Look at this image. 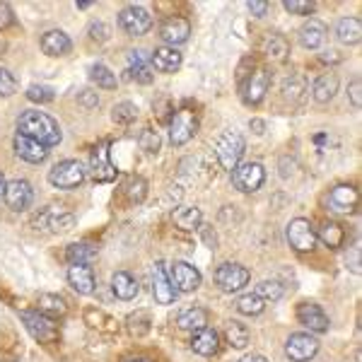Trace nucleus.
<instances>
[{"instance_id": "obj_34", "label": "nucleus", "mask_w": 362, "mask_h": 362, "mask_svg": "<svg viewBox=\"0 0 362 362\" xmlns=\"http://www.w3.org/2000/svg\"><path fill=\"white\" fill-rule=\"evenodd\" d=\"M317 239H321L329 249H338V247H343V242H346V230H343L338 223H326L319 230Z\"/></svg>"}, {"instance_id": "obj_17", "label": "nucleus", "mask_w": 362, "mask_h": 362, "mask_svg": "<svg viewBox=\"0 0 362 362\" xmlns=\"http://www.w3.org/2000/svg\"><path fill=\"white\" fill-rule=\"evenodd\" d=\"M189 34H191V25H189V20H184V17H167L165 22H162V27H160V37H162V42H167L169 46H179V44H184L186 39H189Z\"/></svg>"}, {"instance_id": "obj_11", "label": "nucleus", "mask_w": 362, "mask_h": 362, "mask_svg": "<svg viewBox=\"0 0 362 362\" xmlns=\"http://www.w3.org/2000/svg\"><path fill=\"white\" fill-rule=\"evenodd\" d=\"M90 172H92V179L99 181V184H107V181L116 179V169L112 165V160H109V143L107 140H102V143L92 150Z\"/></svg>"}, {"instance_id": "obj_40", "label": "nucleus", "mask_w": 362, "mask_h": 362, "mask_svg": "<svg viewBox=\"0 0 362 362\" xmlns=\"http://www.w3.org/2000/svg\"><path fill=\"white\" fill-rule=\"evenodd\" d=\"M138 143H140V150H145L148 155H157L160 153L162 140H160V136H157V131H153V128H145V131L140 133Z\"/></svg>"}, {"instance_id": "obj_8", "label": "nucleus", "mask_w": 362, "mask_h": 362, "mask_svg": "<svg viewBox=\"0 0 362 362\" xmlns=\"http://www.w3.org/2000/svg\"><path fill=\"white\" fill-rule=\"evenodd\" d=\"M119 25L128 37H140V34H145L153 27V17L140 5H128L119 13Z\"/></svg>"}, {"instance_id": "obj_27", "label": "nucleus", "mask_w": 362, "mask_h": 362, "mask_svg": "<svg viewBox=\"0 0 362 362\" xmlns=\"http://www.w3.org/2000/svg\"><path fill=\"white\" fill-rule=\"evenodd\" d=\"M324 39H326L324 22L309 20V22L302 25V29H300V44L305 46V49H319V46L324 44Z\"/></svg>"}, {"instance_id": "obj_20", "label": "nucleus", "mask_w": 362, "mask_h": 362, "mask_svg": "<svg viewBox=\"0 0 362 362\" xmlns=\"http://www.w3.org/2000/svg\"><path fill=\"white\" fill-rule=\"evenodd\" d=\"M268 85H271V73H268L266 68H259L256 73H251L247 85L242 87V90H244V102H247V104H259L261 99L266 97Z\"/></svg>"}, {"instance_id": "obj_33", "label": "nucleus", "mask_w": 362, "mask_h": 362, "mask_svg": "<svg viewBox=\"0 0 362 362\" xmlns=\"http://www.w3.org/2000/svg\"><path fill=\"white\" fill-rule=\"evenodd\" d=\"M66 259H68L70 266H73V264H87V266H90V261L97 259V247L85 244V242L70 244V247L66 249Z\"/></svg>"}, {"instance_id": "obj_52", "label": "nucleus", "mask_w": 362, "mask_h": 362, "mask_svg": "<svg viewBox=\"0 0 362 362\" xmlns=\"http://www.w3.org/2000/svg\"><path fill=\"white\" fill-rule=\"evenodd\" d=\"M80 102H83V104H85V107H87V109H90V107H97V104H99V97H95V95H90V92H85V95H83V97H80Z\"/></svg>"}, {"instance_id": "obj_38", "label": "nucleus", "mask_w": 362, "mask_h": 362, "mask_svg": "<svg viewBox=\"0 0 362 362\" xmlns=\"http://www.w3.org/2000/svg\"><path fill=\"white\" fill-rule=\"evenodd\" d=\"M256 295L261 297L264 302H278L280 297H283V285L278 283V280H261L259 285H256V290H254Z\"/></svg>"}, {"instance_id": "obj_56", "label": "nucleus", "mask_w": 362, "mask_h": 362, "mask_svg": "<svg viewBox=\"0 0 362 362\" xmlns=\"http://www.w3.org/2000/svg\"><path fill=\"white\" fill-rule=\"evenodd\" d=\"M90 5H92V3H87V0H80L78 8H80V10H87V8H90Z\"/></svg>"}, {"instance_id": "obj_47", "label": "nucleus", "mask_w": 362, "mask_h": 362, "mask_svg": "<svg viewBox=\"0 0 362 362\" xmlns=\"http://www.w3.org/2000/svg\"><path fill=\"white\" fill-rule=\"evenodd\" d=\"M143 66H150L148 51H143V49L131 51V54H128V68H143Z\"/></svg>"}, {"instance_id": "obj_53", "label": "nucleus", "mask_w": 362, "mask_h": 362, "mask_svg": "<svg viewBox=\"0 0 362 362\" xmlns=\"http://www.w3.org/2000/svg\"><path fill=\"white\" fill-rule=\"evenodd\" d=\"M251 128H254L256 136H261V133L266 131V124H264V121H261V119H254V121H251Z\"/></svg>"}, {"instance_id": "obj_4", "label": "nucleus", "mask_w": 362, "mask_h": 362, "mask_svg": "<svg viewBox=\"0 0 362 362\" xmlns=\"http://www.w3.org/2000/svg\"><path fill=\"white\" fill-rule=\"evenodd\" d=\"M83 181H85V167L80 165L78 160H63L51 167V172H49V184L54 186V189L73 191V189H78Z\"/></svg>"}, {"instance_id": "obj_6", "label": "nucleus", "mask_w": 362, "mask_h": 362, "mask_svg": "<svg viewBox=\"0 0 362 362\" xmlns=\"http://www.w3.org/2000/svg\"><path fill=\"white\" fill-rule=\"evenodd\" d=\"M20 319L32 338H37L39 343H51L58 338V326L54 324V319L44 317L42 312H20Z\"/></svg>"}, {"instance_id": "obj_16", "label": "nucleus", "mask_w": 362, "mask_h": 362, "mask_svg": "<svg viewBox=\"0 0 362 362\" xmlns=\"http://www.w3.org/2000/svg\"><path fill=\"white\" fill-rule=\"evenodd\" d=\"M297 319H300L302 326H307L309 331H314V334L329 331V317H326L324 309L319 305H314V302H302V305L297 307Z\"/></svg>"}, {"instance_id": "obj_1", "label": "nucleus", "mask_w": 362, "mask_h": 362, "mask_svg": "<svg viewBox=\"0 0 362 362\" xmlns=\"http://www.w3.org/2000/svg\"><path fill=\"white\" fill-rule=\"evenodd\" d=\"M17 131H20V136L42 143L44 148H56L63 140L61 126L44 112H25L17 121Z\"/></svg>"}, {"instance_id": "obj_37", "label": "nucleus", "mask_w": 362, "mask_h": 362, "mask_svg": "<svg viewBox=\"0 0 362 362\" xmlns=\"http://www.w3.org/2000/svg\"><path fill=\"white\" fill-rule=\"evenodd\" d=\"M264 309H266V302L261 300L256 293H247V295H242L237 300V312L247 314V317H259Z\"/></svg>"}, {"instance_id": "obj_46", "label": "nucleus", "mask_w": 362, "mask_h": 362, "mask_svg": "<svg viewBox=\"0 0 362 362\" xmlns=\"http://www.w3.org/2000/svg\"><path fill=\"white\" fill-rule=\"evenodd\" d=\"M300 92H305V80H302L300 75H295L293 80H288V83H285V95L297 102V99H300Z\"/></svg>"}, {"instance_id": "obj_57", "label": "nucleus", "mask_w": 362, "mask_h": 362, "mask_svg": "<svg viewBox=\"0 0 362 362\" xmlns=\"http://www.w3.org/2000/svg\"><path fill=\"white\" fill-rule=\"evenodd\" d=\"M126 362H150V360H143V358H136V360H126Z\"/></svg>"}, {"instance_id": "obj_31", "label": "nucleus", "mask_w": 362, "mask_h": 362, "mask_svg": "<svg viewBox=\"0 0 362 362\" xmlns=\"http://www.w3.org/2000/svg\"><path fill=\"white\" fill-rule=\"evenodd\" d=\"M201 220H203L201 208H196V206H184V208L174 210V225H177L179 230H186V232L198 230Z\"/></svg>"}, {"instance_id": "obj_10", "label": "nucleus", "mask_w": 362, "mask_h": 362, "mask_svg": "<svg viewBox=\"0 0 362 362\" xmlns=\"http://www.w3.org/2000/svg\"><path fill=\"white\" fill-rule=\"evenodd\" d=\"M319 353V341L312 334H293L285 343V355L293 362H309Z\"/></svg>"}, {"instance_id": "obj_43", "label": "nucleus", "mask_w": 362, "mask_h": 362, "mask_svg": "<svg viewBox=\"0 0 362 362\" xmlns=\"http://www.w3.org/2000/svg\"><path fill=\"white\" fill-rule=\"evenodd\" d=\"M148 184H145V179H140V177H136V179H131L126 184V194H128V198L131 201H136V203H140L145 198V194H148Z\"/></svg>"}, {"instance_id": "obj_19", "label": "nucleus", "mask_w": 362, "mask_h": 362, "mask_svg": "<svg viewBox=\"0 0 362 362\" xmlns=\"http://www.w3.org/2000/svg\"><path fill=\"white\" fill-rule=\"evenodd\" d=\"M355 206H358V189H355V186L341 184L329 194V208L334 210V213L348 215V213H353Z\"/></svg>"}, {"instance_id": "obj_48", "label": "nucleus", "mask_w": 362, "mask_h": 362, "mask_svg": "<svg viewBox=\"0 0 362 362\" xmlns=\"http://www.w3.org/2000/svg\"><path fill=\"white\" fill-rule=\"evenodd\" d=\"M13 22H15L13 8H10L8 3H0V32H3V29H8Z\"/></svg>"}, {"instance_id": "obj_5", "label": "nucleus", "mask_w": 362, "mask_h": 362, "mask_svg": "<svg viewBox=\"0 0 362 362\" xmlns=\"http://www.w3.org/2000/svg\"><path fill=\"white\" fill-rule=\"evenodd\" d=\"M266 181V169L259 162H244L232 169V184L237 186L242 194H254L264 186Z\"/></svg>"}, {"instance_id": "obj_55", "label": "nucleus", "mask_w": 362, "mask_h": 362, "mask_svg": "<svg viewBox=\"0 0 362 362\" xmlns=\"http://www.w3.org/2000/svg\"><path fill=\"white\" fill-rule=\"evenodd\" d=\"M5 186H8V181H5V177L0 174V194H5Z\"/></svg>"}, {"instance_id": "obj_39", "label": "nucleus", "mask_w": 362, "mask_h": 362, "mask_svg": "<svg viewBox=\"0 0 362 362\" xmlns=\"http://www.w3.org/2000/svg\"><path fill=\"white\" fill-rule=\"evenodd\" d=\"M112 119L116 124H133V121L138 119V107L133 102H121L114 107V114Z\"/></svg>"}, {"instance_id": "obj_32", "label": "nucleus", "mask_w": 362, "mask_h": 362, "mask_svg": "<svg viewBox=\"0 0 362 362\" xmlns=\"http://www.w3.org/2000/svg\"><path fill=\"white\" fill-rule=\"evenodd\" d=\"M39 312L49 319H58V317H66L68 305L61 295H42L39 297Z\"/></svg>"}, {"instance_id": "obj_29", "label": "nucleus", "mask_w": 362, "mask_h": 362, "mask_svg": "<svg viewBox=\"0 0 362 362\" xmlns=\"http://www.w3.org/2000/svg\"><path fill=\"white\" fill-rule=\"evenodd\" d=\"M312 92H314V99H317L319 104L331 102V99L336 97V92H338V75L336 73H324L321 78H317Z\"/></svg>"}, {"instance_id": "obj_42", "label": "nucleus", "mask_w": 362, "mask_h": 362, "mask_svg": "<svg viewBox=\"0 0 362 362\" xmlns=\"http://www.w3.org/2000/svg\"><path fill=\"white\" fill-rule=\"evenodd\" d=\"M17 90V80L8 68L0 66V97H10Z\"/></svg>"}, {"instance_id": "obj_3", "label": "nucleus", "mask_w": 362, "mask_h": 362, "mask_svg": "<svg viewBox=\"0 0 362 362\" xmlns=\"http://www.w3.org/2000/svg\"><path fill=\"white\" fill-rule=\"evenodd\" d=\"M32 225H34V230L51 232V235H63V232H68L75 227V215L66 213V210H61L56 206H49L34 215Z\"/></svg>"}, {"instance_id": "obj_50", "label": "nucleus", "mask_w": 362, "mask_h": 362, "mask_svg": "<svg viewBox=\"0 0 362 362\" xmlns=\"http://www.w3.org/2000/svg\"><path fill=\"white\" fill-rule=\"evenodd\" d=\"M90 37L97 39V42H104V39H109V27L104 25V22H92V25H90Z\"/></svg>"}, {"instance_id": "obj_49", "label": "nucleus", "mask_w": 362, "mask_h": 362, "mask_svg": "<svg viewBox=\"0 0 362 362\" xmlns=\"http://www.w3.org/2000/svg\"><path fill=\"white\" fill-rule=\"evenodd\" d=\"M348 97H350V102H353V107L355 109H360L362 107V85H360V80H353L348 87Z\"/></svg>"}, {"instance_id": "obj_22", "label": "nucleus", "mask_w": 362, "mask_h": 362, "mask_svg": "<svg viewBox=\"0 0 362 362\" xmlns=\"http://www.w3.org/2000/svg\"><path fill=\"white\" fill-rule=\"evenodd\" d=\"M70 49H73V42L61 29H51V32H46L42 37V51L46 56H66L70 54Z\"/></svg>"}, {"instance_id": "obj_35", "label": "nucleus", "mask_w": 362, "mask_h": 362, "mask_svg": "<svg viewBox=\"0 0 362 362\" xmlns=\"http://www.w3.org/2000/svg\"><path fill=\"white\" fill-rule=\"evenodd\" d=\"M225 336H227V341H230V346L232 348H237V350H244L249 346V329L244 324H239V321H230L227 324V331H225Z\"/></svg>"}, {"instance_id": "obj_30", "label": "nucleus", "mask_w": 362, "mask_h": 362, "mask_svg": "<svg viewBox=\"0 0 362 362\" xmlns=\"http://www.w3.org/2000/svg\"><path fill=\"white\" fill-rule=\"evenodd\" d=\"M177 326L181 331H201V329H206L208 326V312L206 309H201V307H194V309H186L184 314L177 319Z\"/></svg>"}, {"instance_id": "obj_12", "label": "nucleus", "mask_w": 362, "mask_h": 362, "mask_svg": "<svg viewBox=\"0 0 362 362\" xmlns=\"http://www.w3.org/2000/svg\"><path fill=\"white\" fill-rule=\"evenodd\" d=\"M201 271L196 266L186 264V261H174L172 266V285L177 293H194L201 288Z\"/></svg>"}, {"instance_id": "obj_41", "label": "nucleus", "mask_w": 362, "mask_h": 362, "mask_svg": "<svg viewBox=\"0 0 362 362\" xmlns=\"http://www.w3.org/2000/svg\"><path fill=\"white\" fill-rule=\"evenodd\" d=\"M27 99H29V102L46 104V102H51V99H54V90H51V87H46V85H32L27 90Z\"/></svg>"}, {"instance_id": "obj_23", "label": "nucleus", "mask_w": 362, "mask_h": 362, "mask_svg": "<svg viewBox=\"0 0 362 362\" xmlns=\"http://www.w3.org/2000/svg\"><path fill=\"white\" fill-rule=\"evenodd\" d=\"M150 63L160 73H177L181 68V54L172 46H162V49H155V54L150 56Z\"/></svg>"}, {"instance_id": "obj_36", "label": "nucleus", "mask_w": 362, "mask_h": 362, "mask_svg": "<svg viewBox=\"0 0 362 362\" xmlns=\"http://www.w3.org/2000/svg\"><path fill=\"white\" fill-rule=\"evenodd\" d=\"M90 80L97 87H104V90H114V87L119 85L116 75L107 66H104V63H95V66L90 68Z\"/></svg>"}, {"instance_id": "obj_25", "label": "nucleus", "mask_w": 362, "mask_h": 362, "mask_svg": "<svg viewBox=\"0 0 362 362\" xmlns=\"http://www.w3.org/2000/svg\"><path fill=\"white\" fill-rule=\"evenodd\" d=\"M261 54H266L271 61H283L285 56L290 54V44L283 34L268 32L264 39H261Z\"/></svg>"}, {"instance_id": "obj_13", "label": "nucleus", "mask_w": 362, "mask_h": 362, "mask_svg": "<svg viewBox=\"0 0 362 362\" xmlns=\"http://www.w3.org/2000/svg\"><path fill=\"white\" fill-rule=\"evenodd\" d=\"M288 242L290 247L297 251H312L314 244H317V232L309 220L305 218H297L293 223L288 225Z\"/></svg>"}, {"instance_id": "obj_44", "label": "nucleus", "mask_w": 362, "mask_h": 362, "mask_svg": "<svg viewBox=\"0 0 362 362\" xmlns=\"http://www.w3.org/2000/svg\"><path fill=\"white\" fill-rule=\"evenodd\" d=\"M283 8L290 15H312L314 13V3L312 0H285Z\"/></svg>"}, {"instance_id": "obj_9", "label": "nucleus", "mask_w": 362, "mask_h": 362, "mask_svg": "<svg viewBox=\"0 0 362 362\" xmlns=\"http://www.w3.org/2000/svg\"><path fill=\"white\" fill-rule=\"evenodd\" d=\"M198 131V119L194 112H179L174 114V119L169 121V140L172 145H186Z\"/></svg>"}, {"instance_id": "obj_21", "label": "nucleus", "mask_w": 362, "mask_h": 362, "mask_svg": "<svg viewBox=\"0 0 362 362\" xmlns=\"http://www.w3.org/2000/svg\"><path fill=\"white\" fill-rule=\"evenodd\" d=\"M15 153L20 155L22 160L32 162V165H39V162H44L46 157H49V148H44V145L37 143V140L17 133L15 136Z\"/></svg>"}, {"instance_id": "obj_14", "label": "nucleus", "mask_w": 362, "mask_h": 362, "mask_svg": "<svg viewBox=\"0 0 362 362\" xmlns=\"http://www.w3.org/2000/svg\"><path fill=\"white\" fill-rule=\"evenodd\" d=\"M5 203H8L10 210H15V213H22V210H27L32 206V186H29V181L25 179H15L10 181L8 186H5Z\"/></svg>"}, {"instance_id": "obj_15", "label": "nucleus", "mask_w": 362, "mask_h": 362, "mask_svg": "<svg viewBox=\"0 0 362 362\" xmlns=\"http://www.w3.org/2000/svg\"><path fill=\"white\" fill-rule=\"evenodd\" d=\"M153 295L160 305H172L177 300V288L172 285V278L167 276V268L162 261H157L153 266Z\"/></svg>"}, {"instance_id": "obj_26", "label": "nucleus", "mask_w": 362, "mask_h": 362, "mask_svg": "<svg viewBox=\"0 0 362 362\" xmlns=\"http://www.w3.org/2000/svg\"><path fill=\"white\" fill-rule=\"evenodd\" d=\"M336 39L341 44H346V46L358 44L362 39V22L358 20V17H343V20H338Z\"/></svg>"}, {"instance_id": "obj_28", "label": "nucleus", "mask_w": 362, "mask_h": 362, "mask_svg": "<svg viewBox=\"0 0 362 362\" xmlns=\"http://www.w3.org/2000/svg\"><path fill=\"white\" fill-rule=\"evenodd\" d=\"M112 290H114V295L119 297V300H133V297L138 295V283H136V278L131 276V273H126V271H119V273H114L112 276Z\"/></svg>"}, {"instance_id": "obj_2", "label": "nucleus", "mask_w": 362, "mask_h": 362, "mask_svg": "<svg viewBox=\"0 0 362 362\" xmlns=\"http://www.w3.org/2000/svg\"><path fill=\"white\" fill-rule=\"evenodd\" d=\"M244 150H247V143H244L242 133L237 131H225L223 136L218 138V143H215V155H218L220 165L227 172H232L239 162H242V155Z\"/></svg>"}, {"instance_id": "obj_54", "label": "nucleus", "mask_w": 362, "mask_h": 362, "mask_svg": "<svg viewBox=\"0 0 362 362\" xmlns=\"http://www.w3.org/2000/svg\"><path fill=\"white\" fill-rule=\"evenodd\" d=\"M239 362H268L266 355H247V358H242Z\"/></svg>"}, {"instance_id": "obj_18", "label": "nucleus", "mask_w": 362, "mask_h": 362, "mask_svg": "<svg viewBox=\"0 0 362 362\" xmlns=\"http://www.w3.org/2000/svg\"><path fill=\"white\" fill-rule=\"evenodd\" d=\"M68 283L78 295H92L95 293V285H97L95 271H92L87 264H73L68 268Z\"/></svg>"}, {"instance_id": "obj_7", "label": "nucleus", "mask_w": 362, "mask_h": 362, "mask_svg": "<svg viewBox=\"0 0 362 362\" xmlns=\"http://www.w3.org/2000/svg\"><path fill=\"white\" fill-rule=\"evenodd\" d=\"M251 273L239 264H223L215 271V283L223 293H239L244 285H249Z\"/></svg>"}, {"instance_id": "obj_51", "label": "nucleus", "mask_w": 362, "mask_h": 362, "mask_svg": "<svg viewBox=\"0 0 362 362\" xmlns=\"http://www.w3.org/2000/svg\"><path fill=\"white\" fill-rule=\"evenodd\" d=\"M247 8H249V13L254 15V17H264L268 13V3H266V0H249Z\"/></svg>"}, {"instance_id": "obj_45", "label": "nucleus", "mask_w": 362, "mask_h": 362, "mask_svg": "<svg viewBox=\"0 0 362 362\" xmlns=\"http://www.w3.org/2000/svg\"><path fill=\"white\" fill-rule=\"evenodd\" d=\"M128 78L131 80H136V83H143V85H148V83H153V78H155V73H153V68L150 66H143V68H128Z\"/></svg>"}, {"instance_id": "obj_24", "label": "nucleus", "mask_w": 362, "mask_h": 362, "mask_svg": "<svg viewBox=\"0 0 362 362\" xmlns=\"http://www.w3.org/2000/svg\"><path fill=\"white\" fill-rule=\"evenodd\" d=\"M191 348H194V353L210 358V355H215L220 350V336L206 326V329H201L194 334V338H191Z\"/></svg>"}]
</instances>
